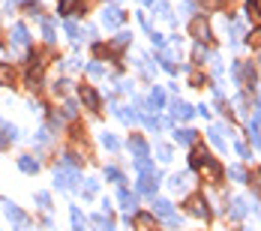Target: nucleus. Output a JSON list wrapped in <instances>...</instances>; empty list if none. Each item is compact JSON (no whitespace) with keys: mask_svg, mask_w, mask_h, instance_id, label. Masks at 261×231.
Here are the masks:
<instances>
[{"mask_svg":"<svg viewBox=\"0 0 261 231\" xmlns=\"http://www.w3.org/2000/svg\"><path fill=\"white\" fill-rule=\"evenodd\" d=\"M54 186L57 189H75L79 186V171H75V165H57L54 168Z\"/></svg>","mask_w":261,"mask_h":231,"instance_id":"f257e3e1","label":"nucleus"},{"mask_svg":"<svg viewBox=\"0 0 261 231\" xmlns=\"http://www.w3.org/2000/svg\"><path fill=\"white\" fill-rule=\"evenodd\" d=\"M153 216L165 219V225H168V228H177V225H180V216L174 213V204H171V201H165V198H156V201H153Z\"/></svg>","mask_w":261,"mask_h":231,"instance_id":"f03ea898","label":"nucleus"},{"mask_svg":"<svg viewBox=\"0 0 261 231\" xmlns=\"http://www.w3.org/2000/svg\"><path fill=\"white\" fill-rule=\"evenodd\" d=\"M3 210H6V216L12 219V228L15 231H30V219L24 216L21 207H15L12 201H3Z\"/></svg>","mask_w":261,"mask_h":231,"instance_id":"7ed1b4c3","label":"nucleus"},{"mask_svg":"<svg viewBox=\"0 0 261 231\" xmlns=\"http://www.w3.org/2000/svg\"><path fill=\"white\" fill-rule=\"evenodd\" d=\"M198 168H201V177L210 180V183H219V180H222V174H225V168H222L216 159H210V156L201 162V165H198Z\"/></svg>","mask_w":261,"mask_h":231,"instance_id":"20e7f679","label":"nucleus"},{"mask_svg":"<svg viewBox=\"0 0 261 231\" xmlns=\"http://www.w3.org/2000/svg\"><path fill=\"white\" fill-rule=\"evenodd\" d=\"M123 21H126V12H123L120 6H105V9H102V24L108 27V30L120 27Z\"/></svg>","mask_w":261,"mask_h":231,"instance_id":"39448f33","label":"nucleus"},{"mask_svg":"<svg viewBox=\"0 0 261 231\" xmlns=\"http://www.w3.org/2000/svg\"><path fill=\"white\" fill-rule=\"evenodd\" d=\"M186 210H189L192 216H198V219H210L207 198H201V195H189V198H186Z\"/></svg>","mask_w":261,"mask_h":231,"instance_id":"423d86ee","label":"nucleus"},{"mask_svg":"<svg viewBox=\"0 0 261 231\" xmlns=\"http://www.w3.org/2000/svg\"><path fill=\"white\" fill-rule=\"evenodd\" d=\"M81 102L87 105V108H90V111H99V105H102V99H99V93H96V90H93V87H90V84H81Z\"/></svg>","mask_w":261,"mask_h":231,"instance_id":"0eeeda50","label":"nucleus"},{"mask_svg":"<svg viewBox=\"0 0 261 231\" xmlns=\"http://www.w3.org/2000/svg\"><path fill=\"white\" fill-rule=\"evenodd\" d=\"M159 180H162V174H141V177H138V192H141V195H156Z\"/></svg>","mask_w":261,"mask_h":231,"instance_id":"6e6552de","label":"nucleus"},{"mask_svg":"<svg viewBox=\"0 0 261 231\" xmlns=\"http://www.w3.org/2000/svg\"><path fill=\"white\" fill-rule=\"evenodd\" d=\"M189 33H192L198 42H207L210 39V24L204 21V18H192V21H189Z\"/></svg>","mask_w":261,"mask_h":231,"instance_id":"1a4fd4ad","label":"nucleus"},{"mask_svg":"<svg viewBox=\"0 0 261 231\" xmlns=\"http://www.w3.org/2000/svg\"><path fill=\"white\" fill-rule=\"evenodd\" d=\"M30 45V33L24 24H12V48H27Z\"/></svg>","mask_w":261,"mask_h":231,"instance_id":"9d476101","label":"nucleus"},{"mask_svg":"<svg viewBox=\"0 0 261 231\" xmlns=\"http://www.w3.org/2000/svg\"><path fill=\"white\" fill-rule=\"evenodd\" d=\"M129 150L135 159H141V156H150V147H147V141L141 138V135H132L129 138Z\"/></svg>","mask_w":261,"mask_h":231,"instance_id":"9b49d317","label":"nucleus"},{"mask_svg":"<svg viewBox=\"0 0 261 231\" xmlns=\"http://www.w3.org/2000/svg\"><path fill=\"white\" fill-rule=\"evenodd\" d=\"M117 201H120V207H123V210H132V207H135V201H138V195H135V192H129L126 186H120V189H117Z\"/></svg>","mask_w":261,"mask_h":231,"instance_id":"f8f14e48","label":"nucleus"},{"mask_svg":"<svg viewBox=\"0 0 261 231\" xmlns=\"http://www.w3.org/2000/svg\"><path fill=\"white\" fill-rule=\"evenodd\" d=\"M171 111H174V117H177V120H189V117L195 114V111H192V105H186L183 99H174V102H171Z\"/></svg>","mask_w":261,"mask_h":231,"instance_id":"ddd939ff","label":"nucleus"},{"mask_svg":"<svg viewBox=\"0 0 261 231\" xmlns=\"http://www.w3.org/2000/svg\"><path fill=\"white\" fill-rule=\"evenodd\" d=\"M111 111L120 117V120H126V123H138L141 120V114L138 111H132V108H120V105H111Z\"/></svg>","mask_w":261,"mask_h":231,"instance_id":"4468645a","label":"nucleus"},{"mask_svg":"<svg viewBox=\"0 0 261 231\" xmlns=\"http://www.w3.org/2000/svg\"><path fill=\"white\" fill-rule=\"evenodd\" d=\"M174 138H177V144H183V147H192V144L198 141L195 129H177V132H174Z\"/></svg>","mask_w":261,"mask_h":231,"instance_id":"2eb2a0df","label":"nucleus"},{"mask_svg":"<svg viewBox=\"0 0 261 231\" xmlns=\"http://www.w3.org/2000/svg\"><path fill=\"white\" fill-rule=\"evenodd\" d=\"M135 225L144 231H156V219H153V213H138L135 216Z\"/></svg>","mask_w":261,"mask_h":231,"instance_id":"dca6fc26","label":"nucleus"},{"mask_svg":"<svg viewBox=\"0 0 261 231\" xmlns=\"http://www.w3.org/2000/svg\"><path fill=\"white\" fill-rule=\"evenodd\" d=\"M162 105H165V93H162L159 87H153V90H150V99H147V108H150V111H159Z\"/></svg>","mask_w":261,"mask_h":231,"instance_id":"f3484780","label":"nucleus"},{"mask_svg":"<svg viewBox=\"0 0 261 231\" xmlns=\"http://www.w3.org/2000/svg\"><path fill=\"white\" fill-rule=\"evenodd\" d=\"M135 168H138L141 174H159V168L150 162V156H141V159H135Z\"/></svg>","mask_w":261,"mask_h":231,"instance_id":"a211bd4d","label":"nucleus"},{"mask_svg":"<svg viewBox=\"0 0 261 231\" xmlns=\"http://www.w3.org/2000/svg\"><path fill=\"white\" fill-rule=\"evenodd\" d=\"M18 168H21L24 174H36V171H39V162H36L33 156H21V159H18Z\"/></svg>","mask_w":261,"mask_h":231,"instance_id":"6ab92c4d","label":"nucleus"},{"mask_svg":"<svg viewBox=\"0 0 261 231\" xmlns=\"http://www.w3.org/2000/svg\"><path fill=\"white\" fill-rule=\"evenodd\" d=\"M222 132H225V126H213V129H210V141H213V144H216L219 150H225V147H228V144H225V135H222Z\"/></svg>","mask_w":261,"mask_h":231,"instance_id":"aec40b11","label":"nucleus"},{"mask_svg":"<svg viewBox=\"0 0 261 231\" xmlns=\"http://www.w3.org/2000/svg\"><path fill=\"white\" fill-rule=\"evenodd\" d=\"M79 3L81 0H57V12H60V15H72V12L79 9Z\"/></svg>","mask_w":261,"mask_h":231,"instance_id":"412c9836","label":"nucleus"},{"mask_svg":"<svg viewBox=\"0 0 261 231\" xmlns=\"http://www.w3.org/2000/svg\"><path fill=\"white\" fill-rule=\"evenodd\" d=\"M93 225L99 231H114V222H111V216H105V213H96L93 216Z\"/></svg>","mask_w":261,"mask_h":231,"instance_id":"4be33fe9","label":"nucleus"},{"mask_svg":"<svg viewBox=\"0 0 261 231\" xmlns=\"http://www.w3.org/2000/svg\"><path fill=\"white\" fill-rule=\"evenodd\" d=\"M228 213H231V219H243V216H246V201H243V198H234Z\"/></svg>","mask_w":261,"mask_h":231,"instance_id":"5701e85b","label":"nucleus"},{"mask_svg":"<svg viewBox=\"0 0 261 231\" xmlns=\"http://www.w3.org/2000/svg\"><path fill=\"white\" fill-rule=\"evenodd\" d=\"M81 192H84V198H93L96 192H99V180H84V186H81Z\"/></svg>","mask_w":261,"mask_h":231,"instance_id":"b1692460","label":"nucleus"},{"mask_svg":"<svg viewBox=\"0 0 261 231\" xmlns=\"http://www.w3.org/2000/svg\"><path fill=\"white\" fill-rule=\"evenodd\" d=\"M12 81H15L12 66H9V63H0V84H12Z\"/></svg>","mask_w":261,"mask_h":231,"instance_id":"393cba45","label":"nucleus"},{"mask_svg":"<svg viewBox=\"0 0 261 231\" xmlns=\"http://www.w3.org/2000/svg\"><path fill=\"white\" fill-rule=\"evenodd\" d=\"M69 216H72V228H75V231H84V222H87V219L81 216L79 207H72V210H69Z\"/></svg>","mask_w":261,"mask_h":231,"instance_id":"a878e982","label":"nucleus"},{"mask_svg":"<svg viewBox=\"0 0 261 231\" xmlns=\"http://www.w3.org/2000/svg\"><path fill=\"white\" fill-rule=\"evenodd\" d=\"M186 183H189V174H174L171 177V189L180 192V189H186Z\"/></svg>","mask_w":261,"mask_h":231,"instance_id":"bb28decb","label":"nucleus"},{"mask_svg":"<svg viewBox=\"0 0 261 231\" xmlns=\"http://www.w3.org/2000/svg\"><path fill=\"white\" fill-rule=\"evenodd\" d=\"M102 147H108V150H117V147H120V141H117L111 132H102Z\"/></svg>","mask_w":261,"mask_h":231,"instance_id":"cd10ccee","label":"nucleus"},{"mask_svg":"<svg viewBox=\"0 0 261 231\" xmlns=\"http://www.w3.org/2000/svg\"><path fill=\"white\" fill-rule=\"evenodd\" d=\"M207 150H204V147H198V150H192V168H198V165H201V162H204V159H207Z\"/></svg>","mask_w":261,"mask_h":231,"instance_id":"c85d7f7f","label":"nucleus"},{"mask_svg":"<svg viewBox=\"0 0 261 231\" xmlns=\"http://www.w3.org/2000/svg\"><path fill=\"white\" fill-rule=\"evenodd\" d=\"M204 60H210V52L204 48V42H198L195 45V63H204Z\"/></svg>","mask_w":261,"mask_h":231,"instance_id":"c756f323","label":"nucleus"},{"mask_svg":"<svg viewBox=\"0 0 261 231\" xmlns=\"http://www.w3.org/2000/svg\"><path fill=\"white\" fill-rule=\"evenodd\" d=\"M105 177L111 180V183H123V174H120V168H114V165H111V168H105Z\"/></svg>","mask_w":261,"mask_h":231,"instance_id":"7c9ffc66","label":"nucleus"},{"mask_svg":"<svg viewBox=\"0 0 261 231\" xmlns=\"http://www.w3.org/2000/svg\"><path fill=\"white\" fill-rule=\"evenodd\" d=\"M156 153H159V159H162V162H171V159H174L168 144H156Z\"/></svg>","mask_w":261,"mask_h":231,"instance_id":"2f4dec72","label":"nucleus"},{"mask_svg":"<svg viewBox=\"0 0 261 231\" xmlns=\"http://www.w3.org/2000/svg\"><path fill=\"white\" fill-rule=\"evenodd\" d=\"M228 174H231V177H234L237 183H246V171H243L240 165H231V168H228Z\"/></svg>","mask_w":261,"mask_h":231,"instance_id":"473e14b6","label":"nucleus"},{"mask_svg":"<svg viewBox=\"0 0 261 231\" xmlns=\"http://www.w3.org/2000/svg\"><path fill=\"white\" fill-rule=\"evenodd\" d=\"M42 33H45V39H48V42L54 39V21H51V18H42Z\"/></svg>","mask_w":261,"mask_h":231,"instance_id":"72a5a7b5","label":"nucleus"},{"mask_svg":"<svg viewBox=\"0 0 261 231\" xmlns=\"http://www.w3.org/2000/svg\"><path fill=\"white\" fill-rule=\"evenodd\" d=\"M87 75H90V78H99V75H105L102 63H87Z\"/></svg>","mask_w":261,"mask_h":231,"instance_id":"f704fd0d","label":"nucleus"},{"mask_svg":"<svg viewBox=\"0 0 261 231\" xmlns=\"http://www.w3.org/2000/svg\"><path fill=\"white\" fill-rule=\"evenodd\" d=\"M36 201L42 210H51V198H48V192H36Z\"/></svg>","mask_w":261,"mask_h":231,"instance_id":"c9c22d12","label":"nucleus"},{"mask_svg":"<svg viewBox=\"0 0 261 231\" xmlns=\"http://www.w3.org/2000/svg\"><path fill=\"white\" fill-rule=\"evenodd\" d=\"M129 39H132V33H120L111 45H114V48H123V45H129Z\"/></svg>","mask_w":261,"mask_h":231,"instance_id":"e433bc0d","label":"nucleus"},{"mask_svg":"<svg viewBox=\"0 0 261 231\" xmlns=\"http://www.w3.org/2000/svg\"><path fill=\"white\" fill-rule=\"evenodd\" d=\"M63 114H66V117H75V114H79V105H75L72 99H69V102L63 105Z\"/></svg>","mask_w":261,"mask_h":231,"instance_id":"4c0bfd02","label":"nucleus"},{"mask_svg":"<svg viewBox=\"0 0 261 231\" xmlns=\"http://www.w3.org/2000/svg\"><path fill=\"white\" fill-rule=\"evenodd\" d=\"M240 36H243V24H240V21H234V24H231V39H234V42H240Z\"/></svg>","mask_w":261,"mask_h":231,"instance_id":"58836bf2","label":"nucleus"},{"mask_svg":"<svg viewBox=\"0 0 261 231\" xmlns=\"http://www.w3.org/2000/svg\"><path fill=\"white\" fill-rule=\"evenodd\" d=\"M234 150H237L240 156H243V159H252V156H249V147H246L243 141H237V144H234Z\"/></svg>","mask_w":261,"mask_h":231,"instance_id":"ea45409f","label":"nucleus"},{"mask_svg":"<svg viewBox=\"0 0 261 231\" xmlns=\"http://www.w3.org/2000/svg\"><path fill=\"white\" fill-rule=\"evenodd\" d=\"M66 33H69L72 39H79V24H75V21H66Z\"/></svg>","mask_w":261,"mask_h":231,"instance_id":"a19ab883","label":"nucleus"},{"mask_svg":"<svg viewBox=\"0 0 261 231\" xmlns=\"http://www.w3.org/2000/svg\"><path fill=\"white\" fill-rule=\"evenodd\" d=\"M234 108H237V114H246V99H243V96H237V99H234Z\"/></svg>","mask_w":261,"mask_h":231,"instance_id":"79ce46f5","label":"nucleus"},{"mask_svg":"<svg viewBox=\"0 0 261 231\" xmlns=\"http://www.w3.org/2000/svg\"><path fill=\"white\" fill-rule=\"evenodd\" d=\"M249 42H252V45H261V30H252V33H249Z\"/></svg>","mask_w":261,"mask_h":231,"instance_id":"37998d69","label":"nucleus"},{"mask_svg":"<svg viewBox=\"0 0 261 231\" xmlns=\"http://www.w3.org/2000/svg\"><path fill=\"white\" fill-rule=\"evenodd\" d=\"M201 3H207V6H219L222 0H201Z\"/></svg>","mask_w":261,"mask_h":231,"instance_id":"c03bdc74","label":"nucleus"},{"mask_svg":"<svg viewBox=\"0 0 261 231\" xmlns=\"http://www.w3.org/2000/svg\"><path fill=\"white\" fill-rule=\"evenodd\" d=\"M255 180H258V186H261V168H255Z\"/></svg>","mask_w":261,"mask_h":231,"instance_id":"a18cd8bd","label":"nucleus"},{"mask_svg":"<svg viewBox=\"0 0 261 231\" xmlns=\"http://www.w3.org/2000/svg\"><path fill=\"white\" fill-rule=\"evenodd\" d=\"M12 3H27V0H12Z\"/></svg>","mask_w":261,"mask_h":231,"instance_id":"49530a36","label":"nucleus"},{"mask_svg":"<svg viewBox=\"0 0 261 231\" xmlns=\"http://www.w3.org/2000/svg\"><path fill=\"white\" fill-rule=\"evenodd\" d=\"M255 147H261V138H258V144H255Z\"/></svg>","mask_w":261,"mask_h":231,"instance_id":"de8ad7c7","label":"nucleus"},{"mask_svg":"<svg viewBox=\"0 0 261 231\" xmlns=\"http://www.w3.org/2000/svg\"><path fill=\"white\" fill-rule=\"evenodd\" d=\"M258 63H261V57H258Z\"/></svg>","mask_w":261,"mask_h":231,"instance_id":"09e8293b","label":"nucleus"}]
</instances>
